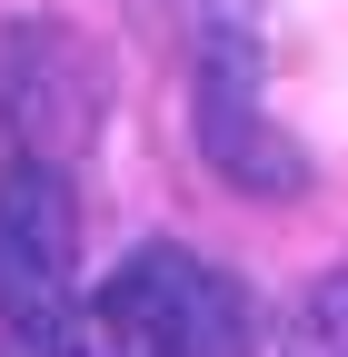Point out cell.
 <instances>
[{"label": "cell", "mask_w": 348, "mask_h": 357, "mask_svg": "<svg viewBox=\"0 0 348 357\" xmlns=\"http://www.w3.org/2000/svg\"><path fill=\"white\" fill-rule=\"evenodd\" d=\"M90 129H100V60L50 20L10 30L0 40V139H10V159L70 169L90 149Z\"/></svg>", "instance_id": "obj_3"}, {"label": "cell", "mask_w": 348, "mask_h": 357, "mask_svg": "<svg viewBox=\"0 0 348 357\" xmlns=\"http://www.w3.org/2000/svg\"><path fill=\"white\" fill-rule=\"evenodd\" d=\"M50 357H249V298L189 248H140L70 307Z\"/></svg>", "instance_id": "obj_1"}, {"label": "cell", "mask_w": 348, "mask_h": 357, "mask_svg": "<svg viewBox=\"0 0 348 357\" xmlns=\"http://www.w3.org/2000/svg\"><path fill=\"white\" fill-rule=\"evenodd\" d=\"M279 357H348V268H328V278L289 307V337Z\"/></svg>", "instance_id": "obj_4"}, {"label": "cell", "mask_w": 348, "mask_h": 357, "mask_svg": "<svg viewBox=\"0 0 348 357\" xmlns=\"http://www.w3.org/2000/svg\"><path fill=\"white\" fill-rule=\"evenodd\" d=\"M80 307V199L70 169L10 159L0 169V347L50 357Z\"/></svg>", "instance_id": "obj_2"}]
</instances>
